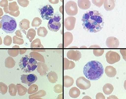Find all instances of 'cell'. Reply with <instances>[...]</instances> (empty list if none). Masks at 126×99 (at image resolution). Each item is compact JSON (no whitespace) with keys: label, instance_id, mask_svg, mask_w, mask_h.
Instances as JSON below:
<instances>
[{"label":"cell","instance_id":"10","mask_svg":"<svg viewBox=\"0 0 126 99\" xmlns=\"http://www.w3.org/2000/svg\"><path fill=\"white\" fill-rule=\"evenodd\" d=\"M109 40H107L106 44L109 48H117L119 45V42L118 39L114 37H110L108 38Z\"/></svg>","mask_w":126,"mask_h":99},{"label":"cell","instance_id":"13","mask_svg":"<svg viewBox=\"0 0 126 99\" xmlns=\"http://www.w3.org/2000/svg\"><path fill=\"white\" fill-rule=\"evenodd\" d=\"M69 94L71 97L76 98L80 95V91L78 88L74 87L71 89L69 91Z\"/></svg>","mask_w":126,"mask_h":99},{"label":"cell","instance_id":"2","mask_svg":"<svg viewBox=\"0 0 126 99\" xmlns=\"http://www.w3.org/2000/svg\"><path fill=\"white\" fill-rule=\"evenodd\" d=\"M83 73L88 79L97 80L104 74V68L99 62L92 61L88 62L84 66Z\"/></svg>","mask_w":126,"mask_h":99},{"label":"cell","instance_id":"7","mask_svg":"<svg viewBox=\"0 0 126 99\" xmlns=\"http://www.w3.org/2000/svg\"><path fill=\"white\" fill-rule=\"evenodd\" d=\"M21 82L30 87L34 84L38 80V77L35 74H31L29 75L23 74L21 77Z\"/></svg>","mask_w":126,"mask_h":99},{"label":"cell","instance_id":"1","mask_svg":"<svg viewBox=\"0 0 126 99\" xmlns=\"http://www.w3.org/2000/svg\"><path fill=\"white\" fill-rule=\"evenodd\" d=\"M82 21L83 28L92 33L99 32L104 25L103 15L98 11L95 10L88 11L84 13Z\"/></svg>","mask_w":126,"mask_h":99},{"label":"cell","instance_id":"11","mask_svg":"<svg viewBox=\"0 0 126 99\" xmlns=\"http://www.w3.org/2000/svg\"><path fill=\"white\" fill-rule=\"evenodd\" d=\"M105 71L107 76L110 77H114L117 74L115 68L112 66H108L107 67L105 68Z\"/></svg>","mask_w":126,"mask_h":99},{"label":"cell","instance_id":"5","mask_svg":"<svg viewBox=\"0 0 126 99\" xmlns=\"http://www.w3.org/2000/svg\"><path fill=\"white\" fill-rule=\"evenodd\" d=\"M61 19V16L59 14H55L54 17L49 20L47 25L49 30L54 32L59 31L61 26V23L60 22Z\"/></svg>","mask_w":126,"mask_h":99},{"label":"cell","instance_id":"14","mask_svg":"<svg viewBox=\"0 0 126 99\" xmlns=\"http://www.w3.org/2000/svg\"><path fill=\"white\" fill-rule=\"evenodd\" d=\"M67 78H66L64 76V84L65 87H69L72 86L74 83V79L72 77L69 76H67Z\"/></svg>","mask_w":126,"mask_h":99},{"label":"cell","instance_id":"8","mask_svg":"<svg viewBox=\"0 0 126 99\" xmlns=\"http://www.w3.org/2000/svg\"><path fill=\"white\" fill-rule=\"evenodd\" d=\"M76 84L79 88L83 90L88 89L91 85L90 81L83 76H81L77 79Z\"/></svg>","mask_w":126,"mask_h":99},{"label":"cell","instance_id":"3","mask_svg":"<svg viewBox=\"0 0 126 99\" xmlns=\"http://www.w3.org/2000/svg\"><path fill=\"white\" fill-rule=\"evenodd\" d=\"M19 66L23 72L30 73L32 72L36 69L38 63L33 57L26 55L21 58L19 62Z\"/></svg>","mask_w":126,"mask_h":99},{"label":"cell","instance_id":"9","mask_svg":"<svg viewBox=\"0 0 126 99\" xmlns=\"http://www.w3.org/2000/svg\"><path fill=\"white\" fill-rule=\"evenodd\" d=\"M106 58L107 62L110 64H113L120 61V56L115 52L110 51L106 54Z\"/></svg>","mask_w":126,"mask_h":99},{"label":"cell","instance_id":"15","mask_svg":"<svg viewBox=\"0 0 126 99\" xmlns=\"http://www.w3.org/2000/svg\"><path fill=\"white\" fill-rule=\"evenodd\" d=\"M96 99H105L104 95L102 93H98L97 94L96 96Z\"/></svg>","mask_w":126,"mask_h":99},{"label":"cell","instance_id":"12","mask_svg":"<svg viewBox=\"0 0 126 99\" xmlns=\"http://www.w3.org/2000/svg\"><path fill=\"white\" fill-rule=\"evenodd\" d=\"M114 90V87L112 85V84H105L102 88V90L103 93L106 95H110L112 93Z\"/></svg>","mask_w":126,"mask_h":99},{"label":"cell","instance_id":"6","mask_svg":"<svg viewBox=\"0 0 126 99\" xmlns=\"http://www.w3.org/2000/svg\"><path fill=\"white\" fill-rule=\"evenodd\" d=\"M39 13L44 20H49L53 17L54 12L52 7L48 4L41 8Z\"/></svg>","mask_w":126,"mask_h":99},{"label":"cell","instance_id":"4","mask_svg":"<svg viewBox=\"0 0 126 99\" xmlns=\"http://www.w3.org/2000/svg\"><path fill=\"white\" fill-rule=\"evenodd\" d=\"M0 23L2 30L7 33H13L17 26L15 19L7 15L2 17Z\"/></svg>","mask_w":126,"mask_h":99}]
</instances>
